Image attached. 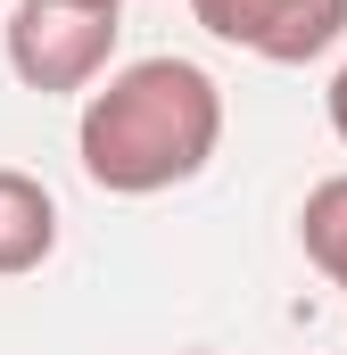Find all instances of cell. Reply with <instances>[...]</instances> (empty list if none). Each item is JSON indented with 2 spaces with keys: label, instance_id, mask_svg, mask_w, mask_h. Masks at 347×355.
Listing matches in <instances>:
<instances>
[{
  "label": "cell",
  "instance_id": "cell-3",
  "mask_svg": "<svg viewBox=\"0 0 347 355\" xmlns=\"http://www.w3.org/2000/svg\"><path fill=\"white\" fill-rule=\"evenodd\" d=\"M190 17L264 67H306L347 42V0H190Z\"/></svg>",
  "mask_w": 347,
  "mask_h": 355
},
{
  "label": "cell",
  "instance_id": "cell-7",
  "mask_svg": "<svg viewBox=\"0 0 347 355\" xmlns=\"http://www.w3.org/2000/svg\"><path fill=\"white\" fill-rule=\"evenodd\" d=\"M75 8H99V17H124V0H75Z\"/></svg>",
  "mask_w": 347,
  "mask_h": 355
},
{
  "label": "cell",
  "instance_id": "cell-6",
  "mask_svg": "<svg viewBox=\"0 0 347 355\" xmlns=\"http://www.w3.org/2000/svg\"><path fill=\"white\" fill-rule=\"evenodd\" d=\"M323 116H331V132L347 141V67L331 75V91H323Z\"/></svg>",
  "mask_w": 347,
  "mask_h": 355
},
{
  "label": "cell",
  "instance_id": "cell-1",
  "mask_svg": "<svg viewBox=\"0 0 347 355\" xmlns=\"http://www.w3.org/2000/svg\"><path fill=\"white\" fill-rule=\"evenodd\" d=\"M215 149H223V91L198 58H174V50L116 67L83 99V124H75L83 182L108 198L182 190L215 166Z\"/></svg>",
  "mask_w": 347,
  "mask_h": 355
},
{
  "label": "cell",
  "instance_id": "cell-5",
  "mask_svg": "<svg viewBox=\"0 0 347 355\" xmlns=\"http://www.w3.org/2000/svg\"><path fill=\"white\" fill-rule=\"evenodd\" d=\"M298 248H306V265L347 297V174H323L306 190V207H298Z\"/></svg>",
  "mask_w": 347,
  "mask_h": 355
},
{
  "label": "cell",
  "instance_id": "cell-8",
  "mask_svg": "<svg viewBox=\"0 0 347 355\" xmlns=\"http://www.w3.org/2000/svg\"><path fill=\"white\" fill-rule=\"evenodd\" d=\"M190 355H215V347H190Z\"/></svg>",
  "mask_w": 347,
  "mask_h": 355
},
{
  "label": "cell",
  "instance_id": "cell-4",
  "mask_svg": "<svg viewBox=\"0 0 347 355\" xmlns=\"http://www.w3.org/2000/svg\"><path fill=\"white\" fill-rule=\"evenodd\" d=\"M58 257V198L25 166H0V281H25Z\"/></svg>",
  "mask_w": 347,
  "mask_h": 355
},
{
  "label": "cell",
  "instance_id": "cell-2",
  "mask_svg": "<svg viewBox=\"0 0 347 355\" xmlns=\"http://www.w3.org/2000/svg\"><path fill=\"white\" fill-rule=\"evenodd\" d=\"M116 17L75 8V0H17L8 25H0V50H8V75L42 99H67V91H99L108 58H116Z\"/></svg>",
  "mask_w": 347,
  "mask_h": 355
}]
</instances>
